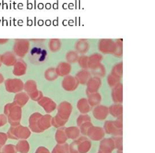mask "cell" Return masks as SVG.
<instances>
[{"mask_svg":"<svg viewBox=\"0 0 155 153\" xmlns=\"http://www.w3.org/2000/svg\"><path fill=\"white\" fill-rule=\"evenodd\" d=\"M48 58V48L41 41H34L28 51V59L31 64L41 65L47 61Z\"/></svg>","mask_w":155,"mask_h":153,"instance_id":"1","label":"cell"}]
</instances>
